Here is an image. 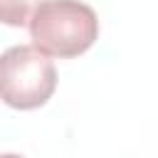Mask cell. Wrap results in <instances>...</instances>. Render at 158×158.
Wrapping results in <instances>:
<instances>
[{"instance_id":"7a4b0ae2","label":"cell","mask_w":158,"mask_h":158,"mask_svg":"<svg viewBox=\"0 0 158 158\" xmlns=\"http://www.w3.org/2000/svg\"><path fill=\"white\" fill-rule=\"evenodd\" d=\"M2 101L20 111L44 106L57 89V67L35 44H15L0 57Z\"/></svg>"},{"instance_id":"277c9868","label":"cell","mask_w":158,"mask_h":158,"mask_svg":"<svg viewBox=\"0 0 158 158\" xmlns=\"http://www.w3.org/2000/svg\"><path fill=\"white\" fill-rule=\"evenodd\" d=\"M0 158H25V156H17V153H2Z\"/></svg>"},{"instance_id":"6da1fadb","label":"cell","mask_w":158,"mask_h":158,"mask_svg":"<svg viewBox=\"0 0 158 158\" xmlns=\"http://www.w3.org/2000/svg\"><path fill=\"white\" fill-rule=\"evenodd\" d=\"M27 27L32 44L59 59L84 54L99 40V17L81 0H44Z\"/></svg>"},{"instance_id":"3957f363","label":"cell","mask_w":158,"mask_h":158,"mask_svg":"<svg viewBox=\"0 0 158 158\" xmlns=\"http://www.w3.org/2000/svg\"><path fill=\"white\" fill-rule=\"evenodd\" d=\"M44 0H0V20L7 27H25Z\"/></svg>"}]
</instances>
